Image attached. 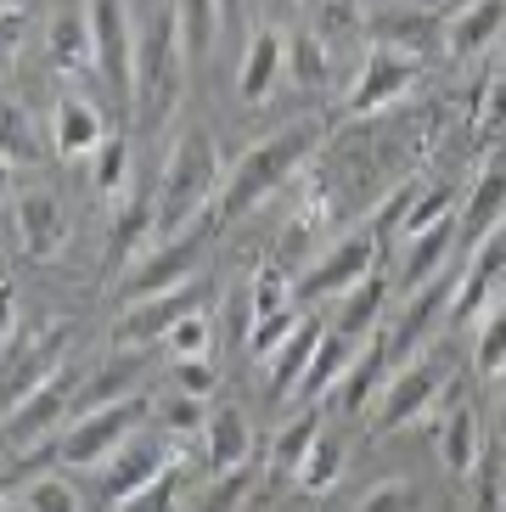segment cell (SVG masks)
Returning <instances> with one entry per match:
<instances>
[{
	"label": "cell",
	"mask_w": 506,
	"mask_h": 512,
	"mask_svg": "<svg viewBox=\"0 0 506 512\" xmlns=\"http://www.w3.org/2000/svg\"><path fill=\"white\" fill-rule=\"evenodd\" d=\"M377 231L366 226V231H349L343 242H332L327 254L315 259L310 271L293 282V293H298V304H315V299H338V293H349L355 282H366L372 276V265H377Z\"/></svg>",
	"instance_id": "30bf717a"
},
{
	"label": "cell",
	"mask_w": 506,
	"mask_h": 512,
	"mask_svg": "<svg viewBox=\"0 0 506 512\" xmlns=\"http://www.w3.org/2000/svg\"><path fill=\"white\" fill-rule=\"evenodd\" d=\"M338 479H343V439L321 434L315 451L304 456V467H298V490H304V496H327Z\"/></svg>",
	"instance_id": "e575fe53"
},
{
	"label": "cell",
	"mask_w": 506,
	"mask_h": 512,
	"mask_svg": "<svg viewBox=\"0 0 506 512\" xmlns=\"http://www.w3.org/2000/svg\"><path fill=\"white\" fill-rule=\"evenodd\" d=\"M349 361H355V338L332 332V321H327V338H321V349H315V361H310V372H304V383H298V394H304V400L332 394L338 389V377L349 372Z\"/></svg>",
	"instance_id": "f546056e"
},
{
	"label": "cell",
	"mask_w": 506,
	"mask_h": 512,
	"mask_svg": "<svg viewBox=\"0 0 506 512\" xmlns=\"http://www.w3.org/2000/svg\"><path fill=\"white\" fill-rule=\"evenodd\" d=\"M23 501H29L34 512H85V507H79V490H74L68 479H57V473H45V479H29Z\"/></svg>",
	"instance_id": "7bdbcfd3"
},
{
	"label": "cell",
	"mask_w": 506,
	"mask_h": 512,
	"mask_svg": "<svg viewBox=\"0 0 506 512\" xmlns=\"http://www.w3.org/2000/svg\"><path fill=\"white\" fill-rule=\"evenodd\" d=\"M501 456H478V467H473V484H478V512H501V501H506V484H501Z\"/></svg>",
	"instance_id": "f6af8a7d"
},
{
	"label": "cell",
	"mask_w": 506,
	"mask_h": 512,
	"mask_svg": "<svg viewBox=\"0 0 506 512\" xmlns=\"http://www.w3.org/2000/svg\"><path fill=\"white\" fill-rule=\"evenodd\" d=\"M315 147H321V124H315V119H293V124H282L276 136H265L259 147H248L237 158V169L225 175V186H220L214 231L231 226V220H242L248 209H259V203H265V197L276 192V186H282Z\"/></svg>",
	"instance_id": "7a4b0ae2"
},
{
	"label": "cell",
	"mask_w": 506,
	"mask_h": 512,
	"mask_svg": "<svg viewBox=\"0 0 506 512\" xmlns=\"http://www.w3.org/2000/svg\"><path fill=\"white\" fill-rule=\"evenodd\" d=\"M276 6H298V0H276Z\"/></svg>",
	"instance_id": "9f6ffc18"
},
{
	"label": "cell",
	"mask_w": 506,
	"mask_h": 512,
	"mask_svg": "<svg viewBox=\"0 0 506 512\" xmlns=\"http://www.w3.org/2000/svg\"><path fill=\"white\" fill-rule=\"evenodd\" d=\"M501 29H506V0H467L445 23V46L450 57H484Z\"/></svg>",
	"instance_id": "603a6c76"
},
{
	"label": "cell",
	"mask_w": 506,
	"mask_h": 512,
	"mask_svg": "<svg viewBox=\"0 0 506 512\" xmlns=\"http://www.w3.org/2000/svg\"><path fill=\"white\" fill-rule=\"evenodd\" d=\"M383 372H388V332H372V338L355 349L349 372L338 377V389H332L338 411H366L372 406V389L383 383Z\"/></svg>",
	"instance_id": "cb8c5ba5"
},
{
	"label": "cell",
	"mask_w": 506,
	"mask_h": 512,
	"mask_svg": "<svg viewBox=\"0 0 506 512\" xmlns=\"http://www.w3.org/2000/svg\"><path fill=\"white\" fill-rule=\"evenodd\" d=\"M57 366H68V327L62 321H45L29 338V349H12L6 355V411L23 406Z\"/></svg>",
	"instance_id": "5bb4252c"
},
{
	"label": "cell",
	"mask_w": 506,
	"mask_h": 512,
	"mask_svg": "<svg viewBox=\"0 0 506 512\" xmlns=\"http://www.w3.org/2000/svg\"><path fill=\"white\" fill-rule=\"evenodd\" d=\"M355 512H417V490H411V484H377V490H366V496H360V507Z\"/></svg>",
	"instance_id": "c3c4849f"
},
{
	"label": "cell",
	"mask_w": 506,
	"mask_h": 512,
	"mask_svg": "<svg viewBox=\"0 0 506 512\" xmlns=\"http://www.w3.org/2000/svg\"><path fill=\"white\" fill-rule=\"evenodd\" d=\"M12 237L29 259H57L68 242V214L51 192H17L12 197Z\"/></svg>",
	"instance_id": "9a60e30c"
},
{
	"label": "cell",
	"mask_w": 506,
	"mask_h": 512,
	"mask_svg": "<svg viewBox=\"0 0 506 512\" xmlns=\"http://www.w3.org/2000/svg\"><path fill=\"white\" fill-rule=\"evenodd\" d=\"M478 372L484 377L506 372V299L484 316V332H478Z\"/></svg>",
	"instance_id": "b9f144b4"
},
{
	"label": "cell",
	"mask_w": 506,
	"mask_h": 512,
	"mask_svg": "<svg viewBox=\"0 0 506 512\" xmlns=\"http://www.w3.org/2000/svg\"><path fill=\"white\" fill-rule=\"evenodd\" d=\"M456 231H462V214H450V220H439L433 231L411 237V254H405V282L422 287V282H433V276L445 271L450 248H456Z\"/></svg>",
	"instance_id": "f1b7e54d"
},
{
	"label": "cell",
	"mask_w": 506,
	"mask_h": 512,
	"mask_svg": "<svg viewBox=\"0 0 506 512\" xmlns=\"http://www.w3.org/2000/svg\"><path fill=\"white\" fill-rule=\"evenodd\" d=\"M478 130H484V136H501L506 130V68L490 74V85L478 91Z\"/></svg>",
	"instance_id": "ee69618b"
},
{
	"label": "cell",
	"mask_w": 506,
	"mask_h": 512,
	"mask_svg": "<svg viewBox=\"0 0 506 512\" xmlns=\"http://www.w3.org/2000/svg\"><path fill=\"white\" fill-rule=\"evenodd\" d=\"M152 422H158L164 434H175V439H192V434H203V428H209V406H203L197 394L175 389V394L164 400V406L152 411Z\"/></svg>",
	"instance_id": "ab89813d"
},
{
	"label": "cell",
	"mask_w": 506,
	"mask_h": 512,
	"mask_svg": "<svg viewBox=\"0 0 506 512\" xmlns=\"http://www.w3.org/2000/svg\"><path fill=\"white\" fill-rule=\"evenodd\" d=\"M175 17H180V40H186V57L203 62V51L214 46V34L225 29V23H220V0H175Z\"/></svg>",
	"instance_id": "836d02e7"
},
{
	"label": "cell",
	"mask_w": 506,
	"mask_h": 512,
	"mask_svg": "<svg viewBox=\"0 0 506 512\" xmlns=\"http://www.w3.org/2000/svg\"><path fill=\"white\" fill-rule=\"evenodd\" d=\"M456 293H462V271H450V265L433 276V282L411 287V304L400 310V321H394V332H388V361L405 366V361H417L422 349H433V327L450 321Z\"/></svg>",
	"instance_id": "52a82bcc"
},
{
	"label": "cell",
	"mask_w": 506,
	"mask_h": 512,
	"mask_svg": "<svg viewBox=\"0 0 506 512\" xmlns=\"http://www.w3.org/2000/svg\"><path fill=\"white\" fill-rule=\"evenodd\" d=\"M360 29V6L355 0H321L315 6V34L332 40V34H355Z\"/></svg>",
	"instance_id": "bcb514c9"
},
{
	"label": "cell",
	"mask_w": 506,
	"mask_h": 512,
	"mask_svg": "<svg viewBox=\"0 0 506 512\" xmlns=\"http://www.w3.org/2000/svg\"><path fill=\"white\" fill-rule=\"evenodd\" d=\"M175 366V389H186V394H197V400H209L214 394V361L203 355V361H169Z\"/></svg>",
	"instance_id": "f907efd6"
},
{
	"label": "cell",
	"mask_w": 506,
	"mask_h": 512,
	"mask_svg": "<svg viewBox=\"0 0 506 512\" xmlns=\"http://www.w3.org/2000/svg\"><path fill=\"white\" fill-rule=\"evenodd\" d=\"M445 40V29L433 23L428 12H388L377 23V46H394V51H411V57L428 62V51Z\"/></svg>",
	"instance_id": "4dcf8cb0"
},
{
	"label": "cell",
	"mask_w": 506,
	"mask_h": 512,
	"mask_svg": "<svg viewBox=\"0 0 506 512\" xmlns=\"http://www.w3.org/2000/svg\"><path fill=\"white\" fill-rule=\"evenodd\" d=\"M0 512H34V507H29L23 496H6V507H0Z\"/></svg>",
	"instance_id": "db71d44e"
},
{
	"label": "cell",
	"mask_w": 506,
	"mask_h": 512,
	"mask_svg": "<svg viewBox=\"0 0 506 512\" xmlns=\"http://www.w3.org/2000/svg\"><path fill=\"white\" fill-rule=\"evenodd\" d=\"M225 169H220V147H214L209 130H186L175 141L164 164V181H158V242L180 237V231L214 220V203H220Z\"/></svg>",
	"instance_id": "6da1fadb"
},
{
	"label": "cell",
	"mask_w": 506,
	"mask_h": 512,
	"mask_svg": "<svg viewBox=\"0 0 506 512\" xmlns=\"http://www.w3.org/2000/svg\"><path fill=\"white\" fill-rule=\"evenodd\" d=\"M383 299H388V287H383V276H366V282H355L349 293H338V304H332V332H343V338H372L377 332V310H383Z\"/></svg>",
	"instance_id": "4316f807"
},
{
	"label": "cell",
	"mask_w": 506,
	"mask_h": 512,
	"mask_svg": "<svg viewBox=\"0 0 506 512\" xmlns=\"http://www.w3.org/2000/svg\"><path fill=\"white\" fill-rule=\"evenodd\" d=\"M417 197H422L417 181H405L394 197H383V209L372 214V231H377V237H383V231H400V226H405V214L417 209Z\"/></svg>",
	"instance_id": "7dc6e473"
},
{
	"label": "cell",
	"mask_w": 506,
	"mask_h": 512,
	"mask_svg": "<svg viewBox=\"0 0 506 512\" xmlns=\"http://www.w3.org/2000/svg\"><path fill=\"white\" fill-rule=\"evenodd\" d=\"M152 242H158V197L124 192L119 209H113V231H107V271H113V276L130 271Z\"/></svg>",
	"instance_id": "2e32d148"
},
{
	"label": "cell",
	"mask_w": 506,
	"mask_h": 512,
	"mask_svg": "<svg viewBox=\"0 0 506 512\" xmlns=\"http://www.w3.org/2000/svg\"><path fill=\"white\" fill-rule=\"evenodd\" d=\"M422 68L428 62L411 57V51H394V46H372L366 51V62H360L355 74V91H349V102H343V113L349 119H366V113H377V107L400 102L411 85L422 79Z\"/></svg>",
	"instance_id": "8fae6325"
},
{
	"label": "cell",
	"mask_w": 506,
	"mask_h": 512,
	"mask_svg": "<svg viewBox=\"0 0 506 512\" xmlns=\"http://www.w3.org/2000/svg\"><path fill=\"white\" fill-rule=\"evenodd\" d=\"M164 349H169V361H203V355L214 349V316H209V310L180 316L175 332L164 338Z\"/></svg>",
	"instance_id": "f35d334b"
},
{
	"label": "cell",
	"mask_w": 506,
	"mask_h": 512,
	"mask_svg": "<svg viewBox=\"0 0 506 512\" xmlns=\"http://www.w3.org/2000/svg\"><path fill=\"white\" fill-rule=\"evenodd\" d=\"M321 338H327V321H321V316H304V321H298V327L282 338V344L265 355V389H270V400L298 394V383H304V372H310Z\"/></svg>",
	"instance_id": "ac0fdd59"
},
{
	"label": "cell",
	"mask_w": 506,
	"mask_h": 512,
	"mask_svg": "<svg viewBox=\"0 0 506 512\" xmlns=\"http://www.w3.org/2000/svg\"><path fill=\"white\" fill-rule=\"evenodd\" d=\"M102 141H107L102 107L79 91L57 96V107H51V147H57V158H68V164H74V158H96Z\"/></svg>",
	"instance_id": "e0dca14e"
},
{
	"label": "cell",
	"mask_w": 506,
	"mask_h": 512,
	"mask_svg": "<svg viewBox=\"0 0 506 512\" xmlns=\"http://www.w3.org/2000/svg\"><path fill=\"white\" fill-rule=\"evenodd\" d=\"M203 310V287L186 282V287H169V293H152V299H130L124 304L119 327H113V344L119 349H152L164 344L169 332H175L180 316H192Z\"/></svg>",
	"instance_id": "7c38bea8"
},
{
	"label": "cell",
	"mask_w": 506,
	"mask_h": 512,
	"mask_svg": "<svg viewBox=\"0 0 506 512\" xmlns=\"http://www.w3.org/2000/svg\"><path fill=\"white\" fill-rule=\"evenodd\" d=\"M501 434H506V383H501Z\"/></svg>",
	"instance_id": "11a10c76"
},
{
	"label": "cell",
	"mask_w": 506,
	"mask_h": 512,
	"mask_svg": "<svg viewBox=\"0 0 506 512\" xmlns=\"http://www.w3.org/2000/svg\"><path fill=\"white\" fill-rule=\"evenodd\" d=\"M186 40H180V17L175 6L169 12H152V23L135 34V124L141 130H164L169 113L180 107V91H186Z\"/></svg>",
	"instance_id": "3957f363"
},
{
	"label": "cell",
	"mask_w": 506,
	"mask_h": 512,
	"mask_svg": "<svg viewBox=\"0 0 506 512\" xmlns=\"http://www.w3.org/2000/svg\"><path fill=\"white\" fill-rule=\"evenodd\" d=\"M506 271V220L490 231V237H478L473 242V259H467V271H462V293H456V310H450V321H473L484 316V304H490V287L501 282Z\"/></svg>",
	"instance_id": "d6986e66"
},
{
	"label": "cell",
	"mask_w": 506,
	"mask_h": 512,
	"mask_svg": "<svg viewBox=\"0 0 506 512\" xmlns=\"http://www.w3.org/2000/svg\"><path fill=\"white\" fill-rule=\"evenodd\" d=\"M220 23L225 29H237L242 23V0H220Z\"/></svg>",
	"instance_id": "f5cc1de1"
},
{
	"label": "cell",
	"mask_w": 506,
	"mask_h": 512,
	"mask_svg": "<svg viewBox=\"0 0 506 512\" xmlns=\"http://www.w3.org/2000/svg\"><path fill=\"white\" fill-rule=\"evenodd\" d=\"M439 456L456 479H473L478 467V422H473V406H462L456 394H445V422H439Z\"/></svg>",
	"instance_id": "d4e9b609"
},
{
	"label": "cell",
	"mask_w": 506,
	"mask_h": 512,
	"mask_svg": "<svg viewBox=\"0 0 506 512\" xmlns=\"http://www.w3.org/2000/svg\"><path fill=\"white\" fill-rule=\"evenodd\" d=\"M0 152H6V169H34L40 164V130H34V119L23 113V102L17 96H6V107H0Z\"/></svg>",
	"instance_id": "1f68e13d"
},
{
	"label": "cell",
	"mask_w": 506,
	"mask_h": 512,
	"mask_svg": "<svg viewBox=\"0 0 506 512\" xmlns=\"http://www.w3.org/2000/svg\"><path fill=\"white\" fill-rule=\"evenodd\" d=\"M321 434H327L321 411H298L282 434H276V445H270V484H287V479L298 484V467H304V456L315 451V439Z\"/></svg>",
	"instance_id": "484cf974"
},
{
	"label": "cell",
	"mask_w": 506,
	"mask_h": 512,
	"mask_svg": "<svg viewBox=\"0 0 506 512\" xmlns=\"http://www.w3.org/2000/svg\"><path fill=\"white\" fill-rule=\"evenodd\" d=\"M450 383H456V366H450L445 349H422L417 361H405L400 372L388 377V389L377 394V417H372V434H394L405 422H417L422 411L445 406Z\"/></svg>",
	"instance_id": "277c9868"
},
{
	"label": "cell",
	"mask_w": 506,
	"mask_h": 512,
	"mask_svg": "<svg viewBox=\"0 0 506 512\" xmlns=\"http://www.w3.org/2000/svg\"><path fill=\"white\" fill-rule=\"evenodd\" d=\"M197 439H203V473H209V479H225V473H242V467H248L253 434H248V422H242L237 406H214L209 428Z\"/></svg>",
	"instance_id": "ffe728a7"
},
{
	"label": "cell",
	"mask_w": 506,
	"mask_h": 512,
	"mask_svg": "<svg viewBox=\"0 0 506 512\" xmlns=\"http://www.w3.org/2000/svg\"><path fill=\"white\" fill-rule=\"evenodd\" d=\"M282 68H287V40L276 29H253L248 34V51H242V68H237V96L248 107L270 102V91H276Z\"/></svg>",
	"instance_id": "44dd1931"
},
{
	"label": "cell",
	"mask_w": 506,
	"mask_h": 512,
	"mask_svg": "<svg viewBox=\"0 0 506 512\" xmlns=\"http://www.w3.org/2000/svg\"><path fill=\"white\" fill-rule=\"evenodd\" d=\"M298 321H304V310H298V304H293V310H282V316H265L259 327H253V344H248V349H253V355H270V349L282 344Z\"/></svg>",
	"instance_id": "681fc988"
},
{
	"label": "cell",
	"mask_w": 506,
	"mask_h": 512,
	"mask_svg": "<svg viewBox=\"0 0 506 512\" xmlns=\"http://www.w3.org/2000/svg\"><path fill=\"white\" fill-rule=\"evenodd\" d=\"M90 40H96V68L113 85L124 107H135V29H130V6L124 0H90L85 6Z\"/></svg>",
	"instance_id": "9c48e42d"
},
{
	"label": "cell",
	"mask_w": 506,
	"mask_h": 512,
	"mask_svg": "<svg viewBox=\"0 0 506 512\" xmlns=\"http://www.w3.org/2000/svg\"><path fill=\"white\" fill-rule=\"evenodd\" d=\"M96 62V40H90V23H79V17L62 12L57 23H51V62H57L62 74H74L79 62Z\"/></svg>",
	"instance_id": "8d00e7d4"
},
{
	"label": "cell",
	"mask_w": 506,
	"mask_h": 512,
	"mask_svg": "<svg viewBox=\"0 0 506 512\" xmlns=\"http://www.w3.org/2000/svg\"><path fill=\"white\" fill-rule=\"evenodd\" d=\"M462 209V192H456V186H433V192H422L417 197V209L405 214V237H422V231H433L439 226V220H450V214Z\"/></svg>",
	"instance_id": "60d3db41"
},
{
	"label": "cell",
	"mask_w": 506,
	"mask_h": 512,
	"mask_svg": "<svg viewBox=\"0 0 506 512\" xmlns=\"http://www.w3.org/2000/svg\"><path fill=\"white\" fill-rule=\"evenodd\" d=\"M242 490H248V467H242V473H225V479H214L209 501H203L197 512H237L242 507Z\"/></svg>",
	"instance_id": "816d5d0a"
},
{
	"label": "cell",
	"mask_w": 506,
	"mask_h": 512,
	"mask_svg": "<svg viewBox=\"0 0 506 512\" xmlns=\"http://www.w3.org/2000/svg\"><path fill=\"white\" fill-rule=\"evenodd\" d=\"M147 417L152 411H147L141 394H130V400H119V406H102V411H79L51 456H57L62 467H102L135 428H147Z\"/></svg>",
	"instance_id": "5b68a950"
},
{
	"label": "cell",
	"mask_w": 506,
	"mask_h": 512,
	"mask_svg": "<svg viewBox=\"0 0 506 512\" xmlns=\"http://www.w3.org/2000/svg\"><path fill=\"white\" fill-rule=\"evenodd\" d=\"M79 383H85V377L74 372V361L57 366V372L45 377L40 389H34L29 400H23V406L6 411V445H12V451H23V445H29V439H40L45 428H51V422L68 417V406L79 400Z\"/></svg>",
	"instance_id": "4fadbf2b"
},
{
	"label": "cell",
	"mask_w": 506,
	"mask_h": 512,
	"mask_svg": "<svg viewBox=\"0 0 506 512\" xmlns=\"http://www.w3.org/2000/svg\"><path fill=\"white\" fill-rule=\"evenodd\" d=\"M186 473H180V462L169 467V473H158V479L147 484V490H135L130 501H119L113 512H186Z\"/></svg>",
	"instance_id": "74e56055"
},
{
	"label": "cell",
	"mask_w": 506,
	"mask_h": 512,
	"mask_svg": "<svg viewBox=\"0 0 506 512\" xmlns=\"http://www.w3.org/2000/svg\"><path fill=\"white\" fill-rule=\"evenodd\" d=\"M147 377V349H119L113 361H102L96 372L79 383V411H102V406H119V400H130L135 383Z\"/></svg>",
	"instance_id": "7402d4cb"
},
{
	"label": "cell",
	"mask_w": 506,
	"mask_h": 512,
	"mask_svg": "<svg viewBox=\"0 0 506 512\" xmlns=\"http://www.w3.org/2000/svg\"><path fill=\"white\" fill-rule=\"evenodd\" d=\"M501 220H506V169L490 164L484 175H478L473 192L462 197V231L478 242V237H490Z\"/></svg>",
	"instance_id": "83f0119b"
},
{
	"label": "cell",
	"mask_w": 506,
	"mask_h": 512,
	"mask_svg": "<svg viewBox=\"0 0 506 512\" xmlns=\"http://www.w3.org/2000/svg\"><path fill=\"white\" fill-rule=\"evenodd\" d=\"M90 181L102 197H124L130 192V136H107L90 158Z\"/></svg>",
	"instance_id": "d590c367"
},
{
	"label": "cell",
	"mask_w": 506,
	"mask_h": 512,
	"mask_svg": "<svg viewBox=\"0 0 506 512\" xmlns=\"http://www.w3.org/2000/svg\"><path fill=\"white\" fill-rule=\"evenodd\" d=\"M209 231H214V220H203V226H192V231H180V237L152 242L147 254L135 259L130 271H124V282H119L124 304H130V299H152V293H169V287H186V282H192Z\"/></svg>",
	"instance_id": "8992f818"
},
{
	"label": "cell",
	"mask_w": 506,
	"mask_h": 512,
	"mask_svg": "<svg viewBox=\"0 0 506 512\" xmlns=\"http://www.w3.org/2000/svg\"><path fill=\"white\" fill-rule=\"evenodd\" d=\"M175 467V434H147V428H135L130 439H124L119 451L107 456L96 473H102V501H107V512L119 507V501H130L135 490H147L158 473H169Z\"/></svg>",
	"instance_id": "ba28073f"
},
{
	"label": "cell",
	"mask_w": 506,
	"mask_h": 512,
	"mask_svg": "<svg viewBox=\"0 0 506 512\" xmlns=\"http://www.w3.org/2000/svg\"><path fill=\"white\" fill-rule=\"evenodd\" d=\"M287 74H293L298 91H327L332 57H327V40H321L315 29H304V34L287 40Z\"/></svg>",
	"instance_id": "d6a6232c"
}]
</instances>
